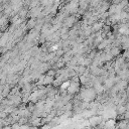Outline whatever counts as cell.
<instances>
[{"label": "cell", "instance_id": "3", "mask_svg": "<svg viewBox=\"0 0 129 129\" xmlns=\"http://www.w3.org/2000/svg\"><path fill=\"white\" fill-rule=\"evenodd\" d=\"M74 22H75V17H74V16H69V17H67V18L64 19V21H63V25H64V27L69 28V27L73 26Z\"/></svg>", "mask_w": 129, "mask_h": 129}, {"label": "cell", "instance_id": "1", "mask_svg": "<svg viewBox=\"0 0 129 129\" xmlns=\"http://www.w3.org/2000/svg\"><path fill=\"white\" fill-rule=\"evenodd\" d=\"M95 97H97V93L93 87L83 88L80 91V98L84 102H91L95 99Z\"/></svg>", "mask_w": 129, "mask_h": 129}, {"label": "cell", "instance_id": "2", "mask_svg": "<svg viewBox=\"0 0 129 129\" xmlns=\"http://www.w3.org/2000/svg\"><path fill=\"white\" fill-rule=\"evenodd\" d=\"M107 51H109L110 54L113 57H118V56H120V53H121V47H119V46H112Z\"/></svg>", "mask_w": 129, "mask_h": 129}]
</instances>
